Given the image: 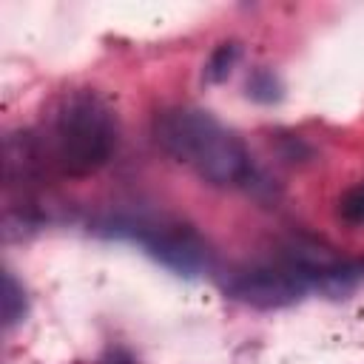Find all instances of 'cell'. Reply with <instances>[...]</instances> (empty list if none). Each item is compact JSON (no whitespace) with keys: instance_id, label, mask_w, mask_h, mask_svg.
Segmentation results:
<instances>
[{"instance_id":"52a82bcc","label":"cell","mask_w":364,"mask_h":364,"mask_svg":"<svg viewBox=\"0 0 364 364\" xmlns=\"http://www.w3.org/2000/svg\"><path fill=\"white\" fill-rule=\"evenodd\" d=\"M338 216L347 225H364V182L353 185L338 199Z\"/></svg>"},{"instance_id":"6da1fadb","label":"cell","mask_w":364,"mask_h":364,"mask_svg":"<svg viewBox=\"0 0 364 364\" xmlns=\"http://www.w3.org/2000/svg\"><path fill=\"white\" fill-rule=\"evenodd\" d=\"M159 148L210 185H242L250 176L245 142L202 108H168L154 125Z\"/></svg>"},{"instance_id":"7a4b0ae2","label":"cell","mask_w":364,"mask_h":364,"mask_svg":"<svg viewBox=\"0 0 364 364\" xmlns=\"http://www.w3.org/2000/svg\"><path fill=\"white\" fill-rule=\"evenodd\" d=\"M117 114L108 100L91 88H77L60 97L46 134L51 162L68 176L100 171L117 151Z\"/></svg>"},{"instance_id":"277c9868","label":"cell","mask_w":364,"mask_h":364,"mask_svg":"<svg viewBox=\"0 0 364 364\" xmlns=\"http://www.w3.org/2000/svg\"><path fill=\"white\" fill-rule=\"evenodd\" d=\"M310 287H313V282L284 259H279L273 264L247 267V270L236 273L228 282V293L233 299H239L250 307H259V310H273V307L293 304Z\"/></svg>"},{"instance_id":"3957f363","label":"cell","mask_w":364,"mask_h":364,"mask_svg":"<svg viewBox=\"0 0 364 364\" xmlns=\"http://www.w3.org/2000/svg\"><path fill=\"white\" fill-rule=\"evenodd\" d=\"M111 236L139 245L154 262L173 270L176 276H199L208 267V245L188 225L151 222V219H114L108 225Z\"/></svg>"},{"instance_id":"5b68a950","label":"cell","mask_w":364,"mask_h":364,"mask_svg":"<svg viewBox=\"0 0 364 364\" xmlns=\"http://www.w3.org/2000/svg\"><path fill=\"white\" fill-rule=\"evenodd\" d=\"M26 310H28V299H26V290L23 284L14 279V273H3V324L6 327H14L17 321L26 318Z\"/></svg>"},{"instance_id":"9c48e42d","label":"cell","mask_w":364,"mask_h":364,"mask_svg":"<svg viewBox=\"0 0 364 364\" xmlns=\"http://www.w3.org/2000/svg\"><path fill=\"white\" fill-rule=\"evenodd\" d=\"M102 364H136V361H134L131 355H125V353H111Z\"/></svg>"},{"instance_id":"ba28073f","label":"cell","mask_w":364,"mask_h":364,"mask_svg":"<svg viewBox=\"0 0 364 364\" xmlns=\"http://www.w3.org/2000/svg\"><path fill=\"white\" fill-rule=\"evenodd\" d=\"M247 94H250L253 100H259V102H273V100H279V80H276V74L267 71V68H259V71L247 80Z\"/></svg>"},{"instance_id":"8992f818","label":"cell","mask_w":364,"mask_h":364,"mask_svg":"<svg viewBox=\"0 0 364 364\" xmlns=\"http://www.w3.org/2000/svg\"><path fill=\"white\" fill-rule=\"evenodd\" d=\"M236 60H239V46H236V43H222V46H216L213 54H210V60H208V65H205V77H208L210 82L225 80V77L233 71Z\"/></svg>"}]
</instances>
